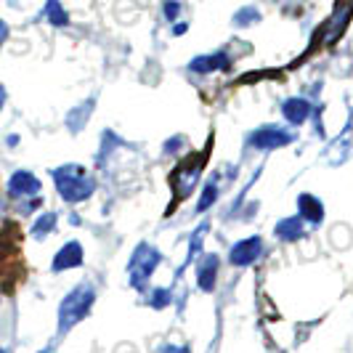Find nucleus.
I'll return each instance as SVG.
<instances>
[{
	"label": "nucleus",
	"mask_w": 353,
	"mask_h": 353,
	"mask_svg": "<svg viewBox=\"0 0 353 353\" xmlns=\"http://www.w3.org/2000/svg\"><path fill=\"white\" fill-rule=\"evenodd\" d=\"M234 27L236 30H245V27H252V24H258L261 21V11L255 8V6H245V8H239L236 14H234Z\"/></svg>",
	"instance_id": "2eb2a0df"
},
{
	"label": "nucleus",
	"mask_w": 353,
	"mask_h": 353,
	"mask_svg": "<svg viewBox=\"0 0 353 353\" xmlns=\"http://www.w3.org/2000/svg\"><path fill=\"white\" fill-rule=\"evenodd\" d=\"M83 263V245L80 242H67L64 248L53 255L51 271L53 274H61V271H70Z\"/></svg>",
	"instance_id": "1a4fd4ad"
},
{
	"label": "nucleus",
	"mask_w": 353,
	"mask_h": 353,
	"mask_svg": "<svg viewBox=\"0 0 353 353\" xmlns=\"http://www.w3.org/2000/svg\"><path fill=\"white\" fill-rule=\"evenodd\" d=\"M181 11H183L181 0H162V17L168 19V21H176L181 17Z\"/></svg>",
	"instance_id": "a211bd4d"
},
{
	"label": "nucleus",
	"mask_w": 353,
	"mask_h": 353,
	"mask_svg": "<svg viewBox=\"0 0 353 353\" xmlns=\"http://www.w3.org/2000/svg\"><path fill=\"white\" fill-rule=\"evenodd\" d=\"M298 210H301V218L303 223L308 226V229H316L324 223V205H321V199L314 194H301L298 196Z\"/></svg>",
	"instance_id": "9d476101"
},
{
	"label": "nucleus",
	"mask_w": 353,
	"mask_h": 353,
	"mask_svg": "<svg viewBox=\"0 0 353 353\" xmlns=\"http://www.w3.org/2000/svg\"><path fill=\"white\" fill-rule=\"evenodd\" d=\"M8 194L17 196V199H27V196L40 194V181L30 170H17L14 176L8 178Z\"/></svg>",
	"instance_id": "6e6552de"
},
{
	"label": "nucleus",
	"mask_w": 353,
	"mask_h": 353,
	"mask_svg": "<svg viewBox=\"0 0 353 353\" xmlns=\"http://www.w3.org/2000/svg\"><path fill=\"white\" fill-rule=\"evenodd\" d=\"M292 141H295V133L284 130L282 125H263V128L252 130L248 139L252 149H279V146H287Z\"/></svg>",
	"instance_id": "20e7f679"
},
{
	"label": "nucleus",
	"mask_w": 353,
	"mask_h": 353,
	"mask_svg": "<svg viewBox=\"0 0 353 353\" xmlns=\"http://www.w3.org/2000/svg\"><path fill=\"white\" fill-rule=\"evenodd\" d=\"M218 178H210L208 183H205V192H202V196H199V205H196V212L208 210V208H212V202L218 199Z\"/></svg>",
	"instance_id": "f3484780"
},
{
	"label": "nucleus",
	"mask_w": 353,
	"mask_h": 353,
	"mask_svg": "<svg viewBox=\"0 0 353 353\" xmlns=\"http://www.w3.org/2000/svg\"><path fill=\"white\" fill-rule=\"evenodd\" d=\"M162 263V252H159L154 245H139L136 252H133V258H130V263H128V274H130V284L136 287V290H143L146 282L152 279V274L157 271V265Z\"/></svg>",
	"instance_id": "7ed1b4c3"
},
{
	"label": "nucleus",
	"mask_w": 353,
	"mask_h": 353,
	"mask_svg": "<svg viewBox=\"0 0 353 353\" xmlns=\"http://www.w3.org/2000/svg\"><path fill=\"white\" fill-rule=\"evenodd\" d=\"M0 353H8V351H3V348H0Z\"/></svg>",
	"instance_id": "393cba45"
},
{
	"label": "nucleus",
	"mask_w": 353,
	"mask_h": 353,
	"mask_svg": "<svg viewBox=\"0 0 353 353\" xmlns=\"http://www.w3.org/2000/svg\"><path fill=\"white\" fill-rule=\"evenodd\" d=\"M263 255V239L261 236H250V239H239L234 248L229 250V263L236 268H248L258 258Z\"/></svg>",
	"instance_id": "423d86ee"
},
{
	"label": "nucleus",
	"mask_w": 353,
	"mask_h": 353,
	"mask_svg": "<svg viewBox=\"0 0 353 353\" xmlns=\"http://www.w3.org/2000/svg\"><path fill=\"white\" fill-rule=\"evenodd\" d=\"M189 70L196 72V74H212L218 70H229V53L218 51L208 53V56H196L194 61L189 64Z\"/></svg>",
	"instance_id": "9b49d317"
},
{
	"label": "nucleus",
	"mask_w": 353,
	"mask_h": 353,
	"mask_svg": "<svg viewBox=\"0 0 353 353\" xmlns=\"http://www.w3.org/2000/svg\"><path fill=\"white\" fill-rule=\"evenodd\" d=\"M56 221H59L56 212H43L35 221V226H32V236H35V239H46V236L56 229Z\"/></svg>",
	"instance_id": "dca6fc26"
},
{
	"label": "nucleus",
	"mask_w": 353,
	"mask_h": 353,
	"mask_svg": "<svg viewBox=\"0 0 353 353\" xmlns=\"http://www.w3.org/2000/svg\"><path fill=\"white\" fill-rule=\"evenodd\" d=\"M6 40H8V24L0 19V48H3V43H6Z\"/></svg>",
	"instance_id": "4be33fe9"
},
{
	"label": "nucleus",
	"mask_w": 353,
	"mask_h": 353,
	"mask_svg": "<svg viewBox=\"0 0 353 353\" xmlns=\"http://www.w3.org/2000/svg\"><path fill=\"white\" fill-rule=\"evenodd\" d=\"M56 181V192L64 202L77 205V202H85L93 192H96V181L88 176L85 168L80 165H61L51 173Z\"/></svg>",
	"instance_id": "f257e3e1"
},
{
	"label": "nucleus",
	"mask_w": 353,
	"mask_h": 353,
	"mask_svg": "<svg viewBox=\"0 0 353 353\" xmlns=\"http://www.w3.org/2000/svg\"><path fill=\"white\" fill-rule=\"evenodd\" d=\"M168 303H170V290L157 287V290H154V298H152V308H165Z\"/></svg>",
	"instance_id": "6ab92c4d"
},
{
	"label": "nucleus",
	"mask_w": 353,
	"mask_h": 353,
	"mask_svg": "<svg viewBox=\"0 0 353 353\" xmlns=\"http://www.w3.org/2000/svg\"><path fill=\"white\" fill-rule=\"evenodd\" d=\"M218 265H221V258H218L215 252H205V255L196 261V284H199L202 292H212V290H215Z\"/></svg>",
	"instance_id": "0eeeda50"
},
{
	"label": "nucleus",
	"mask_w": 353,
	"mask_h": 353,
	"mask_svg": "<svg viewBox=\"0 0 353 353\" xmlns=\"http://www.w3.org/2000/svg\"><path fill=\"white\" fill-rule=\"evenodd\" d=\"M3 104H6V88L0 85V109H3Z\"/></svg>",
	"instance_id": "b1692460"
},
{
	"label": "nucleus",
	"mask_w": 353,
	"mask_h": 353,
	"mask_svg": "<svg viewBox=\"0 0 353 353\" xmlns=\"http://www.w3.org/2000/svg\"><path fill=\"white\" fill-rule=\"evenodd\" d=\"M199 173H202V157L196 159L194 168H189V162H183V165H178L176 173L170 176V183H173V202L178 199H186V196L192 194V189H194V183L199 181Z\"/></svg>",
	"instance_id": "39448f33"
},
{
	"label": "nucleus",
	"mask_w": 353,
	"mask_h": 353,
	"mask_svg": "<svg viewBox=\"0 0 353 353\" xmlns=\"http://www.w3.org/2000/svg\"><path fill=\"white\" fill-rule=\"evenodd\" d=\"M46 19L51 21L53 27H67L70 24V14L64 11V6L59 3V0H46Z\"/></svg>",
	"instance_id": "4468645a"
},
{
	"label": "nucleus",
	"mask_w": 353,
	"mask_h": 353,
	"mask_svg": "<svg viewBox=\"0 0 353 353\" xmlns=\"http://www.w3.org/2000/svg\"><path fill=\"white\" fill-rule=\"evenodd\" d=\"M40 353H48V351H40Z\"/></svg>",
	"instance_id": "a878e982"
},
{
	"label": "nucleus",
	"mask_w": 353,
	"mask_h": 353,
	"mask_svg": "<svg viewBox=\"0 0 353 353\" xmlns=\"http://www.w3.org/2000/svg\"><path fill=\"white\" fill-rule=\"evenodd\" d=\"M186 30H189V24H186V21H183V24H181V21H178L176 27H173V35H183V32H186Z\"/></svg>",
	"instance_id": "5701e85b"
},
{
	"label": "nucleus",
	"mask_w": 353,
	"mask_h": 353,
	"mask_svg": "<svg viewBox=\"0 0 353 353\" xmlns=\"http://www.w3.org/2000/svg\"><path fill=\"white\" fill-rule=\"evenodd\" d=\"M93 303H96V290H93V284L83 282L80 287H74L70 295L61 301V305H59V332L67 335L74 324H80V321L90 314Z\"/></svg>",
	"instance_id": "f03ea898"
},
{
	"label": "nucleus",
	"mask_w": 353,
	"mask_h": 353,
	"mask_svg": "<svg viewBox=\"0 0 353 353\" xmlns=\"http://www.w3.org/2000/svg\"><path fill=\"white\" fill-rule=\"evenodd\" d=\"M90 112H93V101H88V104L83 106L80 112H74V114H80V117H85V114H90ZM70 128H72V130H80V128H83V120H80V123H77V125H74V120H70Z\"/></svg>",
	"instance_id": "aec40b11"
},
{
	"label": "nucleus",
	"mask_w": 353,
	"mask_h": 353,
	"mask_svg": "<svg viewBox=\"0 0 353 353\" xmlns=\"http://www.w3.org/2000/svg\"><path fill=\"white\" fill-rule=\"evenodd\" d=\"M159 353H189V348L186 345H162Z\"/></svg>",
	"instance_id": "412c9836"
},
{
	"label": "nucleus",
	"mask_w": 353,
	"mask_h": 353,
	"mask_svg": "<svg viewBox=\"0 0 353 353\" xmlns=\"http://www.w3.org/2000/svg\"><path fill=\"white\" fill-rule=\"evenodd\" d=\"M274 234H276L282 242H301L303 236L308 234V226L303 223L301 215H292V218H282V221L276 223Z\"/></svg>",
	"instance_id": "f8f14e48"
},
{
	"label": "nucleus",
	"mask_w": 353,
	"mask_h": 353,
	"mask_svg": "<svg viewBox=\"0 0 353 353\" xmlns=\"http://www.w3.org/2000/svg\"><path fill=\"white\" fill-rule=\"evenodd\" d=\"M282 114L287 123L303 125L308 120V114H311V101H305V99H287L282 104Z\"/></svg>",
	"instance_id": "ddd939ff"
}]
</instances>
